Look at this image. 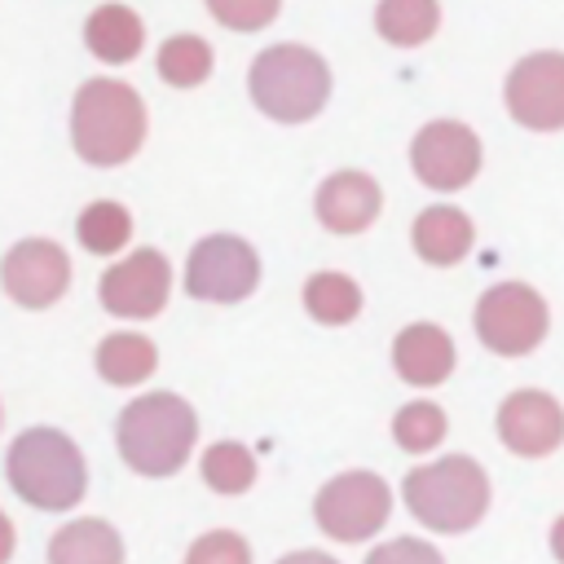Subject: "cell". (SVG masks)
Here are the masks:
<instances>
[{
    "instance_id": "6da1fadb",
    "label": "cell",
    "mask_w": 564,
    "mask_h": 564,
    "mask_svg": "<svg viewBox=\"0 0 564 564\" xmlns=\"http://www.w3.org/2000/svg\"><path fill=\"white\" fill-rule=\"evenodd\" d=\"M75 154L93 167L128 163L145 141V101L123 79H88L70 101Z\"/></svg>"
},
{
    "instance_id": "7a4b0ae2",
    "label": "cell",
    "mask_w": 564,
    "mask_h": 564,
    "mask_svg": "<svg viewBox=\"0 0 564 564\" xmlns=\"http://www.w3.org/2000/svg\"><path fill=\"white\" fill-rule=\"evenodd\" d=\"M198 419L176 392H145L119 414V454L141 476H172L189 458Z\"/></svg>"
},
{
    "instance_id": "3957f363",
    "label": "cell",
    "mask_w": 564,
    "mask_h": 564,
    "mask_svg": "<svg viewBox=\"0 0 564 564\" xmlns=\"http://www.w3.org/2000/svg\"><path fill=\"white\" fill-rule=\"evenodd\" d=\"M9 485L40 511H66L84 498V454L57 427H31L9 445Z\"/></svg>"
},
{
    "instance_id": "277c9868",
    "label": "cell",
    "mask_w": 564,
    "mask_h": 564,
    "mask_svg": "<svg viewBox=\"0 0 564 564\" xmlns=\"http://www.w3.org/2000/svg\"><path fill=\"white\" fill-rule=\"evenodd\" d=\"M330 97L326 62L304 44H273L251 62V101L278 123L313 119Z\"/></svg>"
},
{
    "instance_id": "5b68a950",
    "label": "cell",
    "mask_w": 564,
    "mask_h": 564,
    "mask_svg": "<svg viewBox=\"0 0 564 564\" xmlns=\"http://www.w3.org/2000/svg\"><path fill=\"white\" fill-rule=\"evenodd\" d=\"M260 282V260L251 242L234 234H212L189 251L185 264V291L194 300H216V304H238L256 291Z\"/></svg>"
},
{
    "instance_id": "8992f818",
    "label": "cell",
    "mask_w": 564,
    "mask_h": 564,
    "mask_svg": "<svg viewBox=\"0 0 564 564\" xmlns=\"http://www.w3.org/2000/svg\"><path fill=\"white\" fill-rule=\"evenodd\" d=\"M0 286L22 308H48L70 286V260L53 238H22L0 260Z\"/></svg>"
},
{
    "instance_id": "52a82bcc",
    "label": "cell",
    "mask_w": 564,
    "mask_h": 564,
    "mask_svg": "<svg viewBox=\"0 0 564 564\" xmlns=\"http://www.w3.org/2000/svg\"><path fill=\"white\" fill-rule=\"evenodd\" d=\"M410 163H414L423 185H432V189H463L476 176V167H480V141H476V132L467 123L436 119V123H427L414 137Z\"/></svg>"
},
{
    "instance_id": "ba28073f",
    "label": "cell",
    "mask_w": 564,
    "mask_h": 564,
    "mask_svg": "<svg viewBox=\"0 0 564 564\" xmlns=\"http://www.w3.org/2000/svg\"><path fill=\"white\" fill-rule=\"evenodd\" d=\"M167 291H172V264L154 247H141L115 269H106L97 286L106 313L115 317H154L167 304Z\"/></svg>"
},
{
    "instance_id": "9c48e42d",
    "label": "cell",
    "mask_w": 564,
    "mask_h": 564,
    "mask_svg": "<svg viewBox=\"0 0 564 564\" xmlns=\"http://www.w3.org/2000/svg\"><path fill=\"white\" fill-rule=\"evenodd\" d=\"M507 110L538 132L564 128V53H529L507 75Z\"/></svg>"
},
{
    "instance_id": "30bf717a",
    "label": "cell",
    "mask_w": 564,
    "mask_h": 564,
    "mask_svg": "<svg viewBox=\"0 0 564 564\" xmlns=\"http://www.w3.org/2000/svg\"><path fill=\"white\" fill-rule=\"evenodd\" d=\"M383 511H388V489L366 471L339 476L317 494V520L330 538H366L383 520Z\"/></svg>"
},
{
    "instance_id": "8fae6325",
    "label": "cell",
    "mask_w": 564,
    "mask_h": 564,
    "mask_svg": "<svg viewBox=\"0 0 564 564\" xmlns=\"http://www.w3.org/2000/svg\"><path fill=\"white\" fill-rule=\"evenodd\" d=\"M480 335L498 352H524L542 335V304L524 286H498L480 304Z\"/></svg>"
},
{
    "instance_id": "7c38bea8",
    "label": "cell",
    "mask_w": 564,
    "mask_h": 564,
    "mask_svg": "<svg viewBox=\"0 0 564 564\" xmlns=\"http://www.w3.org/2000/svg\"><path fill=\"white\" fill-rule=\"evenodd\" d=\"M379 216V185L366 172H335L317 189V220L330 234H357Z\"/></svg>"
},
{
    "instance_id": "4fadbf2b",
    "label": "cell",
    "mask_w": 564,
    "mask_h": 564,
    "mask_svg": "<svg viewBox=\"0 0 564 564\" xmlns=\"http://www.w3.org/2000/svg\"><path fill=\"white\" fill-rule=\"evenodd\" d=\"M84 44H88L93 57L119 66V62H132V57L141 53L145 26H141V18H137L128 4H101V9H93L88 22H84Z\"/></svg>"
},
{
    "instance_id": "5bb4252c",
    "label": "cell",
    "mask_w": 564,
    "mask_h": 564,
    "mask_svg": "<svg viewBox=\"0 0 564 564\" xmlns=\"http://www.w3.org/2000/svg\"><path fill=\"white\" fill-rule=\"evenodd\" d=\"M48 564H123V542L106 520H70L53 533Z\"/></svg>"
},
{
    "instance_id": "9a60e30c",
    "label": "cell",
    "mask_w": 564,
    "mask_h": 564,
    "mask_svg": "<svg viewBox=\"0 0 564 564\" xmlns=\"http://www.w3.org/2000/svg\"><path fill=\"white\" fill-rule=\"evenodd\" d=\"M414 247L432 264H454L471 247V220L458 207H427L414 220Z\"/></svg>"
},
{
    "instance_id": "2e32d148",
    "label": "cell",
    "mask_w": 564,
    "mask_h": 564,
    "mask_svg": "<svg viewBox=\"0 0 564 564\" xmlns=\"http://www.w3.org/2000/svg\"><path fill=\"white\" fill-rule=\"evenodd\" d=\"M154 366H159V352H154V344H150L145 335L119 330V335H106V339L97 344V370H101V379H110V383H119V388L150 379Z\"/></svg>"
},
{
    "instance_id": "e0dca14e",
    "label": "cell",
    "mask_w": 564,
    "mask_h": 564,
    "mask_svg": "<svg viewBox=\"0 0 564 564\" xmlns=\"http://www.w3.org/2000/svg\"><path fill=\"white\" fill-rule=\"evenodd\" d=\"M449 361H454L449 339L441 330H432V326H410L397 339V370L410 383H436L449 370Z\"/></svg>"
},
{
    "instance_id": "ac0fdd59",
    "label": "cell",
    "mask_w": 564,
    "mask_h": 564,
    "mask_svg": "<svg viewBox=\"0 0 564 564\" xmlns=\"http://www.w3.org/2000/svg\"><path fill=\"white\" fill-rule=\"evenodd\" d=\"M436 22H441L436 0H379V9H375L379 35L388 44H401V48L423 44L436 31Z\"/></svg>"
},
{
    "instance_id": "d6986e66",
    "label": "cell",
    "mask_w": 564,
    "mask_h": 564,
    "mask_svg": "<svg viewBox=\"0 0 564 564\" xmlns=\"http://www.w3.org/2000/svg\"><path fill=\"white\" fill-rule=\"evenodd\" d=\"M75 234H79V242H84L93 256H115V251L132 238V216H128L123 203L97 198V203H88V207L79 212Z\"/></svg>"
},
{
    "instance_id": "ffe728a7",
    "label": "cell",
    "mask_w": 564,
    "mask_h": 564,
    "mask_svg": "<svg viewBox=\"0 0 564 564\" xmlns=\"http://www.w3.org/2000/svg\"><path fill=\"white\" fill-rule=\"evenodd\" d=\"M304 304H308V313H313L317 322L339 326V322H352V317H357L361 291H357V282L344 278V273H313V278L304 282Z\"/></svg>"
},
{
    "instance_id": "44dd1931",
    "label": "cell",
    "mask_w": 564,
    "mask_h": 564,
    "mask_svg": "<svg viewBox=\"0 0 564 564\" xmlns=\"http://www.w3.org/2000/svg\"><path fill=\"white\" fill-rule=\"evenodd\" d=\"M159 75L176 88H194L212 75V44L203 35H172L159 48Z\"/></svg>"
},
{
    "instance_id": "7402d4cb",
    "label": "cell",
    "mask_w": 564,
    "mask_h": 564,
    "mask_svg": "<svg viewBox=\"0 0 564 564\" xmlns=\"http://www.w3.org/2000/svg\"><path fill=\"white\" fill-rule=\"evenodd\" d=\"M502 432H507V441L533 449V445H542V441H555L560 414H555V405H546V401H538V397H516V401L502 410Z\"/></svg>"
},
{
    "instance_id": "603a6c76",
    "label": "cell",
    "mask_w": 564,
    "mask_h": 564,
    "mask_svg": "<svg viewBox=\"0 0 564 564\" xmlns=\"http://www.w3.org/2000/svg\"><path fill=\"white\" fill-rule=\"evenodd\" d=\"M203 480L216 489V494H242L251 480H256V458L247 445L238 441H220L203 454Z\"/></svg>"
},
{
    "instance_id": "cb8c5ba5",
    "label": "cell",
    "mask_w": 564,
    "mask_h": 564,
    "mask_svg": "<svg viewBox=\"0 0 564 564\" xmlns=\"http://www.w3.org/2000/svg\"><path fill=\"white\" fill-rule=\"evenodd\" d=\"M207 13L229 31H260L278 18L282 0H203Z\"/></svg>"
},
{
    "instance_id": "d4e9b609",
    "label": "cell",
    "mask_w": 564,
    "mask_h": 564,
    "mask_svg": "<svg viewBox=\"0 0 564 564\" xmlns=\"http://www.w3.org/2000/svg\"><path fill=\"white\" fill-rule=\"evenodd\" d=\"M185 564H251V546H247L238 533L216 529V533H203V538L189 546Z\"/></svg>"
},
{
    "instance_id": "484cf974",
    "label": "cell",
    "mask_w": 564,
    "mask_h": 564,
    "mask_svg": "<svg viewBox=\"0 0 564 564\" xmlns=\"http://www.w3.org/2000/svg\"><path fill=\"white\" fill-rule=\"evenodd\" d=\"M441 432H445V419H441V410H432V405H405V410L397 414V441L410 445V449L432 445Z\"/></svg>"
},
{
    "instance_id": "4316f807",
    "label": "cell",
    "mask_w": 564,
    "mask_h": 564,
    "mask_svg": "<svg viewBox=\"0 0 564 564\" xmlns=\"http://www.w3.org/2000/svg\"><path fill=\"white\" fill-rule=\"evenodd\" d=\"M370 564H436V560H432L427 551H419L414 542H397V546H388V551H375Z\"/></svg>"
},
{
    "instance_id": "83f0119b",
    "label": "cell",
    "mask_w": 564,
    "mask_h": 564,
    "mask_svg": "<svg viewBox=\"0 0 564 564\" xmlns=\"http://www.w3.org/2000/svg\"><path fill=\"white\" fill-rule=\"evenodd\" d=\"M9 555H13V524H9V516L0 511V564H9Z\"/></svg>"
},
{
    "instance_id": "f1b7e54d",
    "label": "cell",
    "mask_w": 564,
    "mask_h": 564,
    "mask_svg": "<svg viewBox=\"0 0 564 564\" xmlns=\"http://www.w3.org/2000/svg\"><path fill=\"white\" fill-rule=\"evenodd\" d=\"M278 564H335V560H326V555H317V551H295V555H286V560H278Z\"/></svg>"
}]
</instances>
